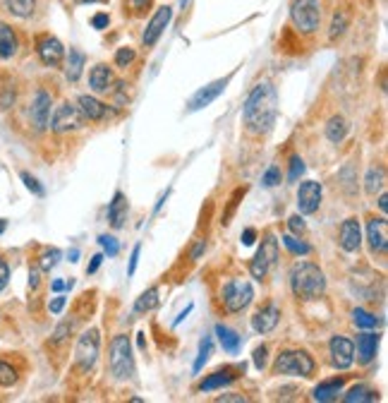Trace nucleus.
<instances>
[{
  "instance_id": "obj_1",
  "label": "nucleus",
  "mask_w": 388,
  "mask_h": 403,
  "mask_svg": "<svg viewBox=\"0 0 388 403\" xmlns=\"http://www.w3.org/2000/svg\"><path fill=\"white\" fill-rule=\"evenodd\" d=\"M278 118V94L271 82H259L242 108V123L249 135H268Z\"/></svg>"
},
{
  "instance_id": "obj_2",
  "label": "nucleus",
  "mask_w": 388,
  "mask_h": 403,
  "mask_svg": "<svg viewBox=\"0 0 388 403\" xmlns=\"http://www.w3.org/2000/svg\"><path fill=\"white\" fill-rule=\"evenodd\" d=\"M290 288L300 300H319L326 293V276L314 262H297L290 269Z\"/></svg>"
},
{
  "instance_id": "obj_3",
  "label": "nucleus",
  "mask_w": 388,
  "mask_h": 403,
  "mask_svg": "<svg viewBox=\"0 0 388 403\" xmlns=\"http://www.w3.org/2000/svg\"><path fill=\"white\" fill-rule=\"evenodd\" d=\"M108 367H111V375L120 379V382L134 377V355H132V343H130L127 334H118L115 339L111 341Z\"/></svg>"
},
{
  "instance_id": "obj_4",
  "label": "nucleus",
  "mask_w": 388,
  "mask_h": 403,
  "mask_svg": "<svg viewBox=\"0 0 388 403\" xmlns=\"http://www.w3.org/2000/svg\"><path fill=\"white\" fill-rule=\"evenodd\" d=\"M314 370H316V363L307 351H283L278 353L276 363H273V375L312 377Z\"/></svg>"
},
{
  "instance_id": "obj_5",
  "label": "nucleus",
  "mask_w": 388,
  "mask_h": 403,
  "mask_svg": "<svg viewBox=\"0 0 388 403\" xmlns=\"http://www.w3.org/2000/svg\"><path fill=\"white\" fill-rule=\"evenodd\" d=\"M290 20L300 34H314L321 25V3L319 0H292Z\"/></svg>"
},
{
  "instance_id": "obj_6",
  "label": "nucleus",
  "mask_w": 388,
  "mask_h": 403,
  "mask_svg": "<svg viewBox=\"0 0 388 403\" xmlns=\"http://www.w3.org/2000/svg\"><path fill=\"white\" fill-rule=\"evenodd\" d=\"M254 300V288L244 278H232L223 286V305L228 312H242Z\"/></svg>"
},
{
  "instance_id": "obj_7",
  "label": "nucleus",
  "mask_w": 388,
  "mask_h": 403,
  "mask_svg": "<svg viewBox=\"0 0 388 403\" xmlns=\"http://www.w3.org/2000/svg\"><path fill=\"white\" fill-rule=\"evenodd\" d=\"M276 262H278V240L268 233L266 238L261 240V247H259V252L254 254L252 264H249V274H252L256 281H261V278H266L268 269H271Z\"/></svg>"
},
{
  "instance_id": "obj_8",
  "label": "nucleus",
  "mask_w": 388,
  "mask_h": 403,
  "mask_svg": "<svg viewBox=\"0 0 388 403\" xmlns=\"http://www.w3.org/2000/svg\"><path fill=\"white\" fill-rule=\"evenodd\" d=\"M85 125V116H82L80 106L70 104V101H65L56 108V113L51 118V130L58 135H65V132H75V130H80Z\"/></svg>"
},
{
  "instance_id": "obj_9",
  "label": "nucleus",
  "mask_w": 388,
  "mask_h": 403,
  "mask_svg": "<svg viewBox=\"0 0 388 403\" xmlns=\"http://www.w3.org/2000/svg\"><path fill=\"white\" fill-rule=\"evenodd\" d=\"M99 346H101L99 329L85 331V334L80 336V341H77L75 360H77V365H80L85 372L94 370V365H96V360H99Z\"/></svg>"
},
{
  "instance_id": "obj_10",
  "label": "nucleus",
  "mask_w": 388,
  "mask_h": 403,
  "mask_svg": "<svg viewBox=\"0 0 388 403\" xmlns=\"http://www.w3.org/2000/svg\"><path fill=\"white\" fill-rule=\"evenodd\" d=\"M37 56L41 58V63L49 65V68H58L65 61V46L61 44V39L53 37V34H41L37 39Z\"/></svg>"
},
{
  "instance_id": "obj_11",
  "label": "nucleus",
  "mask_w": 388,
  "mask_h": 403,
  "mask_svg": "<svg viewBox=\"0 0 388 403\" xmlns=\"http://www.w3.org/2000/svg\"><path fill=\"white\" fill-rule=\"evenodd\" d=\"M228 82H230V77H223V80H216V82H211V85L196 89V92L192 94V99L187 101V111H189V113H196V111H201V108H206V106H211L213 101H216L220 94L225 92Z\"/></svg>"
},
{
  "instance_id": "obj_12",
  "label": "nucleus",
  "mask_w": 388,
  "mask_h": 403,
  "mask_svg": "<svg viewBox=\"0 0 388 403\" xmlns=\"http://www.w3.org/2000/svg\"><path fill=\"white\" fill-rule=\"evenodd\" d=\"M170 20H173V8H170V5H163V8H158L156 13H154V17L149 20V25L144 29V37H142L146 49H151V46L158 44L161 34L165 32V27L170 25Z\"/></svg>"
},
{
  "instance_id": "obj_13",
  "label": "nucleus",
  "mask_w": 388,
  "mask_h": 403,
  "mask_svg": "<svg viewBox=\"0 0 388 403\" xmlns=\"http://www.w3.org/2000/svg\"><path fill=\"white\" fill-rule=\"evenodd\" d=\"M328 351H331V363L336 370H348L355 363V343L345 336H333Z\"/></svg>"
},
{
  "instance_id": "obj_14",
  "label": "nucleus",
  "mask_w": 388,
  "mask_h": 403,
  "mask_svg": "<svg viewBox=\"0 0 388 403\" xmlns=\"http://www.w3.org/2000/svg\"><path fill=\"white\" fill-rule=\"evenodd\" d=\"M321 194H324L321 182L304 180L300 190H297V209H300V214H314L321 204Z\"/></svg>"
},
{
  "instance_id": "obj_15",
  "label": "nucleus",
  "mask_w": 388,
  "mask_h": 403,
  "mask_svg": "<svg viewBox=\"0 0 388 403\" xmlns=\"http://www.w3.org/2000/svg\"><path fill=\"white\" fill-rule=\"evenodd\" d=\"M51 106H53V99L46 89H39L32 99V108H29V116H32V123L37 130H46L51 123Z\"/></svg>"
},
{
  "instance_id": "obj_16",
  "label": "nucleus",
  "mask_w": 388,
  "mask_h": 403,
  "mask_svg": "<svg viewBox=\"0 0 388 403\" xmlns=\"http://www.w3.org/2000/svg\"><path fill=\"white\" fill-rule=\"evenodd\" d=\"M242 375H244V365H240V367L225 365V367H220V370L213 372V375H206L204 379H201L199 391H216V389H223V387H228V384H232L237 377H242Z\"/></svg>"
},
{
  "instance_id": "obj_17",
  "label": "nucleus",
  "mask_w": 388,
  "mask_h": 403,
  "mask_svg": "<svg viewBox=\"0 0 388 403\" xmlns=\"http://www.w3.org/2000/svg\"><path fill=\"white\" fill-rule=\"evenodd\" d=\"M367 240H369V247L372 252H379V254H386L388 250V223L386 218H372L367 223Z\"/></svg>"
},
{
  "instance_id": "obj_18",
  "label": "nucleus",
  "mask_w": 388,
  "mask_h": 403,
  "mask_svg": "<svg viewBox=\"0 0 388 403\" xmlns=\"http://www.w3.org/2000/svg\"><path fill=\"white\" fill-rule=\"evenodd\" d=\"M278 322H280V310L273 302H268L261 310H256L252 317V327L256 334H271V331L278 327Z\"/></svg>"
},
{
  "instance_id": "obj_19",
  "label": "nucleus",
  "mask_w": 388,
  "mask_h": 403,
  "mask_svg": "<svg viewBox=\"0 0 388 403\" xmlns=\"http://www.w3.org/2000/svg\"><path fill=\"white\" fill-rule=\"evenodd\" d=\"M340 247L345 252H357L362 245V228H360V221L355 216L345 218L343 226H340Z\"/></svg>"
},
{
  "instance_id": "obj_20",
  "label": "nucleus",
  "mask_w": 388,
  "mask_h": 403,
  "mask_svg": "<svg viewBox=\"0 0 388 403\" xmlns=\"http://www.w3.org/2000/svg\"><path fill=\"white\" fill-rule=\"evenodd\" d=\"M113 85H115V77H113V70L108 65H104V63L94 65L92 73H89V87H92L96 94H108Z\"/></svg>"
},
{
  "instance_id": "obj_21",
  "label": "nucleus",
  "mask_w": 388,
  "mask_h": 403,
  "mask_svg": "<svg viewBox=\"0 0 388 403\" xmlns=\"http://www.w3.org/2000/svg\"><path fill=\"white\" fill-rule=\"evenodd\" d=\"M379 341H381V336L379 334H372V331L357 336V360H360L362 365H369L376 358V351H379Z\"/></svg>"
},
{
  "instance_id": "obj_22",
  "label": "nucleus",
  "mask_w": 388,
  "mask_h": 403,
  "mask_svg": "<svg viewBox=\"0 0 388 403\" xmlns=\"http://www.w3.org/2000/svg\"><path fill=\"white\" fill-rule=\"evenodd\" d=\"M77 104H80L82 116L89 118V120H94V123H96V120H104V118L108 116V106H106L104 101L89 97V94H82Z\"/></svg>"
},
{
  "instance_id": "obj_23",
  "label": "nucleus",
  "mask_w": 388,
  "mask_h": 403,
  "mask_svg": "<svg viewBox=\"0 0 388 403\" xmlns=\"http://www.w3.org/2000/svg\"><path fill=\"white\" fill-rule=\"evenodd\" d=\"M17 49H20V39H17L15 29L0 20V58L10 61L17 53Z\"/></svg>"
},
{
  "instance_id": "obj_24",
  "label": "nucleus",
  "mask_w": 388,
  "mask_h": 403,
  "mask_svg": "<svg viewBox=\"0 0 388 403\" xmlns=\"http://www.w3.org/2000/svg\"><path fill=\"white\" fill-rule=\"evenodd\" d=\"M108 221L113 228H123L125 221H127V199H125L123 192L113 194V202L108 204Z\"/></svg>"
},
{
  "instance_id": "obj_25",
  "label": "nucleus",
  "mask_w": 388,
  "mask_h": 403,
  "mask_svg": "<svg viewBox=\"0 0 388 403\" xmlns=\"http://www.w3.org/2000/svg\"><path fill=\"white\" fill-rule=\"evenodd\" d=\"M216 336H218V341H220V346H223L225 353H230V355L240 353L242 336L237 334V331H232L230 327H225V324H216Z\"/></svg>"
},
{
  "instance_id": "obj_26",
  "label": "nucleus",
  "mask_w": 388,
  "mask_h": 403,
  "mask_svg": "<svg viewBox=\"0 0 388 403\" xmlns=\"http://www.w3.org/2000/svg\"><path fill=\"white\" fill-rule=\"evenodd\" d=\"M345 387V377H336V379H328V382H321L319 387L314 389V401H321V403H326V401H333V399H338V394L343 391Z\"/></svg>"
},
{
  "instance_id": "obj_27",
  "label": "nucleus",
  "mask_w": 388,
  "mask_h": 403,
  "mask_svg": "<svg viewBox=\"0 0 388 403\" xmlns=\"http://www.w3.org/2000/svg\"><path fill=\"white\" fill-rule=\"evenodd\" d=\"M87 63V56L82 51L77 49H70V56H68V63H65V77H68L70 82H77L82 75V68H85Z\"/></svg>"
},
{
  "instance_id": "obj_28",
  "label": "nucleus",
  "mask_w": 388,
  "mask_h": 403,
  "mask_svg": "<svg viewBox=\"0 0 388 403\" xmlns=\"http://www.w3.org/2000/svg\"><path fill=\"white\" fill-rule=\"evenodd\" d=\"M8 13L13 17H20V20H29L34 13H37V0H3Z\"/></svg>"
},
{
  "instance_id": "obj_29",
  "label": "nucleus",
  "mask_w": 388,
  "mask_h": 403,
  "mask_svg": "<svg viewBox=\"0 0 388 403\" xmlns=\"http://www.w3.org/2000/svg\"><path fill=\"white\" fill-rule=\"evenodd\" d=\"M348 27H350V13L345 8L336 10V13H333V20H331V27H328V39L331 41L340 39L345 32H348Z\"/></svg>"
},
{
  "instance_id": "obj_30",
  "label": "nucleus",
  "mask_w": 388,
  "mask_h": 403,
  "mask_svg": "<svg viewBox=\"0 0 388 403\" xmlns=\"http://www.w3.org/2000/svg\"><path fill=\"white\" fill-rule=\"evenodd\" d=\"M348 120H345L343 116H333L331 120L326 123V137L331 142H336V144H340V142L345 140V135H348Z\"/></svg>"
},
{
  "instance_id": "obj_31",
  "label": "nucleus",
  "mask_w": 388,
  "mask_h": 403,
  "mask_svg": "<svg viewBox=\"0 0 388 403\" xmlns=\"http://www.w3.org/2000/svg\"><path fill=\"white\" fill-rule=\"evenodd\" d=\"M158 305V288L151 286L149 290H144V293L137 298L134 302V312H151L154 307Z\"/></svg>"
},
{
  "instance_id": "obj_32",
  "label": "nucleus",
  "mask_w": 388,
  "mask_h": 403,
  "mask_svg": "<svg viewBox=\"0 0 388 403\" xmlns=\"http://www.w3.org/2000/svg\"><path fill=\"white\" fill-rule=\"evenodd\" d=\"M345 401H348V403L379 401V394H376L374 389H369V387H364V384H360V387H352L348 394H345Z\"/></svg>"
},
{
  "instance_id": "obj_33",
  "label": "nucleus",
  "mask_w": 388,
  "mask_h": 403,
  "mask_svg": "<svg viewBox=\"0 0 388 403\" xmlns=\"http://www.w3.org/2000/svg\"><path fill=\"white\" fill-rule=\"evenodd\" d=\"M352 322H355V327H360V329H376L381 324V319L376 315H372V312L357 307V310L352 312Z\"/></svg>"
},
{
  "instance_id": "obj_34",
  "label": "nucleus",
  "mask_w": 388,
  "mask_h": 403,
  "mask_svg": "<svg viewBox=\"0 0 388 403\" xmlns=\"http://www.w3.org/2000/svg\"><path fill=\"white\" fill-rule=\"evenodd\" d=\"M17 379H20V375H17L15 365H10L8 360H0V389L15 387Z\"/></svg>"
},
{
  "instance_id": "obj_35",
  "label": "nucleus",
  "mask_w": 388,
  "mask_h": 403,
  "mask_svg": "<svg viewBox=\"0 0 388 403\" xmlns=\"http://www.w3.org/2000/svg\"><path fill=\"white\" fill-rule=\"evenodd\" d=\"M384 182H386V170L384 168H372L367 173V185H364V190H367L369 194H376L379 190H384Z\"/></svg>"
},
{
  "instance_id": "obj_36",
  "label": "nucleus",
  "mask_w": 388,
  "mask_h": 403,
  "mask_svg": "<svg viewBox=\"0 0 388 403\" xmlns=\"http://www.w3.org/2000/svg\"><path fill=\"white\" fill-rule=\"evenodd\" d=\"M211 351H213V341H211V336H204L199 343V355H196V360H194V375H199L201 372V367H204V363L208 358H211Z\"/></svg>"
},
{
  "instance_id": "obj_37",
  "label": "nucleus",
  "mask_w": 388,
  "mask_h": 403,
  "mask_svg": "<svg viewBox=\"0 0 388 403\" xmlns=\"http://www.w3.org/2000/svg\"><path fill=\"white\" fill-rule=\"evenodd\" d=\"M283 245L288 247V250H290L292 254H297V257H304V254L312 252V247H309L307 242L300 240V238H297V235H292V233L283 235Z\"/></svg>"
},
{
  "instance_id": "obj_38",
  "label": "nucleus",
  "mask_w": 388,
  "mask_h": 403,
  "mask_svg": "<svg viewBox=\"0 0 388 403\" xmlns=\"http://www.w3.org/2000/svg\"><path fill=\"white\" fill-rule=\"evenodd\" d=\"M58 259H61V250H58V247H51V250H46L44 254H41L39 269L41 271H51L53 266L58 264Z\"/></svg>"
},
{
  "instance_id": "obj_39",
  "label": "nucleus",
  "mask_w": 388,
  "mask_h": 403,
  "mask_svg": "<svg viewBox=\"0 0 388 403\" xmlns=\"http://www.w3.org/2000/svg\"><path fill=\"white\" fill-rule=\"evenodd\" d=\"M134 58H137V53H134V49H130V46H123V49L115 51V65H118V68H130V65L134 63Z\"/></svg>"
},
{
  "instance_id": "obj_40",
  "label": "nucleus",
  "mask_w": 388,
  "mask_h": 403,
  "mask_svg": "<svg viewBox=\"0 0 388 403\" xmlns=\"http://www.w3.org/2000/svg\"><path fill=\"white\" fill-rule=\"evenodd\" d=\"M20 178H22V182H25V185H27L29 192H34V194H37V197H44V194H46L44 185H41V182H39L37 178H34L32 173H27V170H22Z\"/></svg>"
},
{
  "instance_id": "obj_41",
  "label": "nucleus",
  "mask_w": 388,
  "mask_h": 403,
  "mask_svg": "<svg viewBox=\"0 0 388 403\" xmlns=\"http://www.w3.org/2000/svg\"><path fill=\"white\" fill-rule=\"evenodd\" d=\"M99 245L104 247V252L108 257H118V252H120V245H118V240L113 235H99Z\"/></svg>"
},
{
  "instance_id": "obj_42",
  "label": "nucleus",
  "mask_w": 388,
  "mask_h": 403,
  "mask_svg": "<svg viewBox=\"0 0 388 403\" xmlns=\"http://www.w3.org/2000/svg\"><path fill=\"white\" fill-rule=\"evenodd\" d=\"M242 197H244V187H242V190H235V192H232V197H230V204H228V209H225V214H223V226H228V223H230L232 214H235V206H237V202H240Z\"/></svg>"
},
{
  "instance_id": "obj_43",
  "label": "nucleus",
  "mask_w": 388,
  "mask_h": 403,
  "mask_svg": "<svg viewBox=\"0 0 388 403\" xmlns=\"http://www.w3.org/2000/svg\"><path fill=\"white\" fill-rule=\"evenodd\" d=\"M280 178H283V175H280L278 166H271V168H268L266 173H264V178H261V182H264L266 187H276L278 182H280Z\"/></svg>"
},
{
  "instance_id": "obj_44",
  "label": "nucleus",
  "mask_w": 388,
  "mask_h": 403,
  "mask_svg": "<svg viewBox=\"0 0 388 403\" xmlns=\"http://www.w3.org/2000/svg\"><path fill=\"white\" fill-rule=\"evenodd\" d=\"M127 3V8L132 10L134 15H144L149 8H151V3L154 0H125Z\"/></svg>"
},
{
  "instance_id": "obj_45",
  "label": "nucleus",
  "mask_w": 388,
  "mask_h": 403,
  "mask_svg": "<svg viewBox=\"0 0 388 403\" xmlns=\"http://www.w3.org/2000/svg\"><path fill=\"white\" fill-rule=\"evenodd\" d=\"M302 173H304V161H302L300 156H292L290 159V175H288L290 182H295Z\"/></svg>"
},
{
  "instance_id": "obj_46",
  "label": "nucleus",
  "mask_w": 388,
  "mask_h": 403,
  "mask_svg": "<svg viewBox=\"0 0 388 403\" xmlns=\"http://www.w3.org/2000/svg\"><path fill=\"white\" fill-rule=\"evenodd\" d=\"M266 358H268V348L266 346L254 348V367H256V370H264V367H266Z\"/></svg>"
},
{
  "instance_id": "obj_47",
  "label": "nucleus",
  "mask_w": 388,
  "mask_h": 403,
  "mask_svg": "<svg viewBox=\"0 0 388 403\" xmlns=\"http://www.w3.org/2000/svg\"><path fill=\"white\" fill-rule=\"evenodd\" d=\"M288 226H290V230H292V235H300V233H304V218H302L300 214L290 216V218H288Z\"/></svg>"
},
{
  "instance_id": "obj_48",
  "label": "nucleus",
  "mask_w": 388,
  "mask_h": 403,
  "mask_svg": "<svg viewBox=\"0 0 388 403\" xmlns=\"http://www.w3.org/2000/svg\"><path fill=\"white\" fill-rule=\"evenodd\" d=\"M108 25H111L108 13H99V15H94V17H92V27H94V29H106Z\"/></svg>"
},
{
  "instance_id": "obj_49",
  "label": "nucleus",
  "mask_w": 388,
  "mask_h": 403,
  "mask_svg": "<svg viewBox=\"0 0 388 403\" xmlns=\"http://www.w3.org/2000/svg\"><path fill=\"white\" fill-rule=\"evenodd\" d=\"M70 331H73V324H70V322L61 324V327L56 329V334H53V343H61V341H65V336H68Z\"/></svg>"
},
{
  "instance_id": "obj_50",
  "label": "nucleus",
  "mask_w": 388,
  "mask_h": 403,
  "mask_svg": "<svg viewBox=\"0 0 388 403\" xmlns=\"http://www.w3.org/2000/svg\"><path fill=\"white\" fill-rule=\"evenodd\" d=\"M8 281H10V266L3 257H0V290H5Z\"/></svg>"
},
{
  "instance_id": "obj_51",
  "label": "nucleus",
  "mask_w": 388,
  "mask_h": 403,
  "mask_svg": "<svg viewBox=\"0 0 388 403\" xmlns=\"http://www.w3.org/2000/svg\"><path fill=\"white\" fill-rule=\"evenodd\" d=\"M139 252H142V245H134L132 257H130V266H127V276H132L134 271H137V262H139Z\"/></svg>"
},
{
  "instance_id": "obj_52",
  "label": "nucleus",
  "mask_w": 388,
  "mask_h": 403,
  "mask_svg": "<svg viewBox=\"0 0 388 403\" xmlns=\"http://www.w3.org/2000/svg\"><path fill=\"white\" fill-rule=\"evenodd\" d=\"M65 302H68V298H63V295H58V298H53V300H51L49 310L53 312V315H61V312H63V307H65Z\"/></svg>"
},
{
  "instance_id": "obj_53",
  "label": "nucleus",
  "mask_w": 388,
  "mask_h": 403,
  "mask_svg": "<svg viewBox=\"0 0 388 403\" xmlns=\"http://www.w3.org/2000/svg\"><path fill=\"white\" fill-rule=\"evenodd\" d=\"M204 250H206V240H196L194 247H192V252H189V259H199Z\"/></svg>"
},
{
  "instance_id": "obj_54",
  "label": "nucleus",
  "mask_w": 388,
  "mask_h": 403,
  "mask_svg": "<svg viewBox=\"0 0 388 403\" xmlns=\"http://www.w3.org/2000/svg\"><path fill=\"white\" fill-rule=\"evenodd\" d=\"M101 262H104V254H94V257H92V264H89L87 266V274H96V269H99V266H101Z\"/></svg>"
},
{
  "instance_id": "obj_55",
  "label": "nucleus",
  "mask_w": 388,
  "mask_h": 403,
  "mask_svg": "<svg viewBox=\"0 0 388 403\" xmlns=\"http://www.w3.org/2000/svg\"><path fill=\"white\" fill-rule=\"evenodd\" d=\"M254 240H256V230L254 228H247L242 233V242L244 245H254Z\"/></svg>"
},
{
  "instance_id": "obj_56",
  "label": "nucleus",
  "mask_w": 388,
  "mask_h": 403,
  "mask_svg": "<svg viewBox=\"0 0 388 403\" xmlns=\"http://www.w3.org/2000/svg\"><path fill=\"white\" fill-rule=\"evenodd\" d=\"M379 209H381V214H386L388 211V194L386 192H381V197H379Z\"/></svg>"
},
{
  "instance_id": "obj_57",
  "label": "nucleus",
  "mask_w": 388,
  "mask_h": 403,
  "mask_svg": "<svg viewBox=\"0 0 388 403\" xmlns=\"http://www.w3.org/2000/svg\"><path fill=\"white\" fill-rule=\"evenodd\" d=\"M51 288L56 290V293H61L63 288H68V283H65V281H53V283H51Z\"/></svg>"
},
{
  "instance_id": "obj_58",
  "label": "nucleus",
  "mask_w": 388,
  "mask_h": 403,
  "mask_svg": "<svg viewBox=\"0 0 388 403\" xmlns=\"http://www.w3.org/2000/svg\"><path fill=\"white\" fill-rule=\"evenodd\" d=\"M189 312H192V305H187V307H184V312H180V317H177V319H175V327H177V324H180V322H182V319H184V317H187V315H189Z\"/></svg>"
},
{
  "instance_id": "obj_59",
  "label": "nucleus",
  "mask_w": 388,
  "mask_h": 403,
  "mask_svg": "<svg viewBox=\"0 0 388 403\" xmlns=\"http://www.w3.org/2000/svg\"><path fill=\"white\" fill-rule=\"evenodd\" d=\"M218 401H247V399H244V396H218Z\"/></svg>"
},
{
  "instance_id": "obj_60",
  "label": "nucleus",
  "mask_w": 388,
  "mask_h": 403,
  "mask_svg": "<svg viewBox=\"0 0 388 403\" xmlns=\"http://www.w3.org/2000/svg\"><path fill=\"white\" fill-rule=\"evenodd\" d=\"M70 257H73V259H70V262H77V257H80V252L73 250V252H70Z\"/></svg>"
},
{
  "instance_id": "obj_61",
  "label": "nucleus",
  "mask_w": 388,
  "mask_h": 403,
  "mask_svg": "<svg viewBox=\"0 0 388 403\" xmlns=\"http://www.w3.org/2000/svg\"><path fill=\"white\" fill-rule=\"evenodd\" d=\"M5 226H8V221H5V218H0V233L5 230Z\"/></svg>"
},
{
  "instance_id": "obj_62",
  "label": "nucleus",
  "mask_w": 388,
  "mask_h": 403,
  "mask_svg": "<svg viewBox=\"0 0 388 403\" xmlns=\"http://www.w3.org/2000/svg\"><path fill=\"white\" fill-rule=\"evenodd\" d=\"M80 3L87 5V3H106V0H80Z\"/></svg>"
}]
</instances>
